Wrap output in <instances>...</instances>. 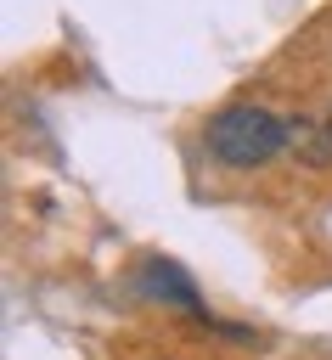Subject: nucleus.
<instances>
[{"instance_id":"f03ea898","label":"nucleus","mask_w":332,"mask_h":360,"mask_svg":"<svg viewBox=\"0 0 332 360\" xmlns=\"http://www.w3.org/2000/svg\"><path fill=\"white\" fill-rule=\"evenodd\" d=\"M135 281H141V292H146L152 304H163V309H186V315H191L197 326H208V321H214V315L203 309V298H197L191 276H186V270H180L174 259H146Z\"/></svg>"},{"instance_id":"f257e3e1","label":"nucleus","mask_w":332,"mask_h":360,"mask_svg":"<svg viewBox=\"0 0 332 360\" xmlns=\"http://www.w3.org/2000/svg\"><path fill=\"white\" fill-rule=\"evenodd\" d=\"M203 141H208V152H214L225 169H264V163L287 146V118H276L270 107L236 101V107H225V112L208 118Z\"/></svg>"},{"instance_id":"7ed1b4c3","label":"nucleus","mask_w":332,"mask_h":360,"mask_svg":"<svg viewBox=\"0 0 332 360\" xmlns=\"http://www.w3.org/2000/svg\"><path fill=\"white\" fill-rule=\"evenodd\" d=\"M287 146H293L309 169H326V163H332V129L315 124V118H293V124H287Z\"/></svg>"},{"instance_id":"20e7f679","label":"nucleus","mask_w":332,"mask_h":360,"mask_svg":"<svg viewBox=\"0 0 332 360\" xmlns=\"http://www.w3.org/2000/svg\"><path fill=\"white\" fill-rule=\"evenodd\" d=\"M326 129H332V118H326Z\"/></svg>"}]
</instances>
